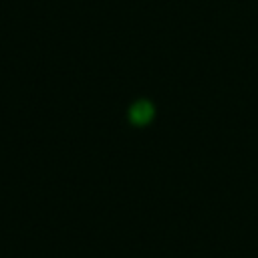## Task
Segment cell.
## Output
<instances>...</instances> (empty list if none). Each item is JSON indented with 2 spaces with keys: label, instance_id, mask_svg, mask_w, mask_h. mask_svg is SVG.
I'll use <instances>...</instances> for the list:
<instances>
[{
  "label": "cell",
  "instance_id": "cell-1",
  "mask_svg": "<svg viewBox=\"0 0 258 258\" xmlns=\"http://www.w3.org/2000/svg\"><path fill=\"white\" fill-rule=\"evenodd\" d=\"M155 115V109L149 101H137L129 107L127 111V121L133 125V127H145Z\"/></svg>",
  "mask_w": 258,
  "mask_h": 258
}]
</instances>
